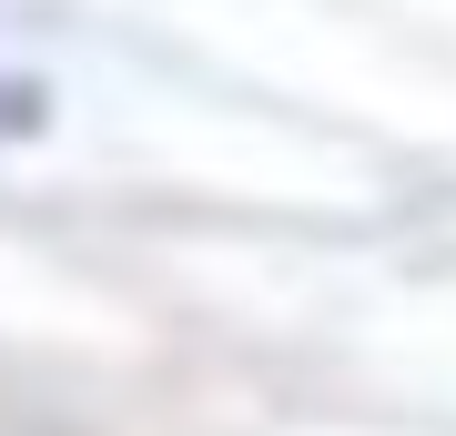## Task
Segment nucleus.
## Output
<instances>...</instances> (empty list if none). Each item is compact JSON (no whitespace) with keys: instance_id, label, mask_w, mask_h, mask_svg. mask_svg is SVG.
Here are the masks:
<instances>
[{"instance_id":"obj_1","label":"nucleus","mask_w":456,"mask_h":436,"mask_svg":"<svg viewBox=\"0 0 456 436\" xmlns=\"http://www.w3.org/2000/svg\"><path fill=\"white\" fill-rule=\"evenodd\" d=\"M71 81H61V62L31 41V31H11L0 21V162H20V152H61L71 143Z\"/></svg>"}]
</instances>
